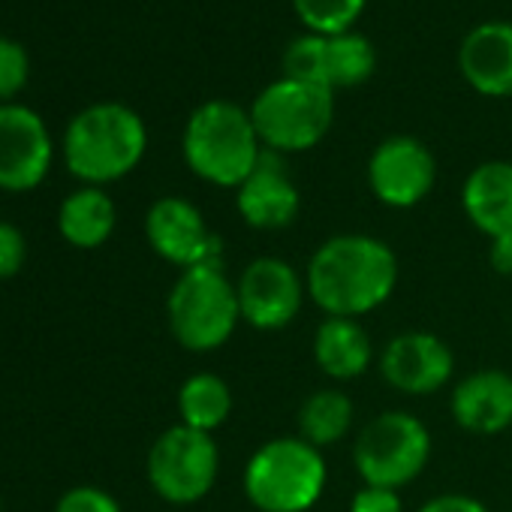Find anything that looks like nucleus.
Listing matches in <instances>:
<instances>
[{"instance_id":"obj_11","label":"nucleus","mask_w":512,"mask_h":512,"mask_svg":"<svg viewBox=\"0 0 512 512\" xmlns=\"http://www.w3.org/2000/svg\"><path fill=\"white\" fill-rule=\"evenodd\" d=\"M437 181L434 154L413 136L383 139L368 160L371 193L389 208L419 205Z\"/></svg>"},{"instance_id":"obj_8","label":"nucleus","mask_w":512,"mask_h":512,"mask_svg":"<svg viewBox=\"0 0 512 512\" xmlns=\"http://www.w3.org/2000/svg\"><path fill=\"white\" fill-rule=\"evenodd\" d=\"M220 452L211 434L190 425L163 431L148 452V479L154 491L169 503L202 500L217 479Z\"/></svg>"},{"instance_id":"obj_15","label":"nucleus","mask_w":512,"mask_h":512,"mask_svg":"<svg viewBox=\"0 0 512 512\" xmlns=\"http://www.w3.org/2000/svg\"><path fill=\"white\" fill-rule=\"evenodd\" d=\"M452 419L470 434H500L512 425V374L485 368L467 374L452 389Z\"/></svg>"},{"instance_id":"obj_16","label":"nucleus","mask_w":512,"mask_h":512,"mask_svg":"<svg viewBox=\"0 0 512 512\" xmlns=\"http://www.w3.org/2000/svg\"><path fill=\"white\" fill-rule=\"evenodd\" d=\"M458 70L482 97H512V25L485 22L458 49Z\"/></svg>"},{"instance_id":"obj_27","label":"nucleus","mask_w":512,"mask_h":512,"mask_svg":"<svg viewBox=\"0 0 512 512\" xmlns=\"http://www.w3.org/2000/svg\"><path fill=\"white\" fill-rule=\"evenodd\" d=\"M25 263V238L16 226L0 223V278H13Z\"/></svg>"},{"instance_id":"obj_9","label":"nucleus","mask_w":512,"mask_h":512,"mask_svg":"<svg viewBox=\"0 0 512 512\" xmlns=\"http://www.w3.org/2000/svg\"><path fill=\"white\" fill-rule=\"evenodd\" d=\"M235 293H238L241 320L247 326L260 332H278L299 317L308 290L299 272L287 260L260 256V260H253L241 272Z\"/></svg>"},{"instance_id":"obj_3","label":"nucleus","mask_w":512,"mask_h":512,"mask_svg":"<svg viewBox=\"0 0 512 512\" xmlns=\"http://www.w3.org/2000/svg\"><path fill=\"white\" fill-rule=\"evenodd\" d=\"M148 148L145 121L124 103L82 109L64 136L67 169L88 184H109L139 166Z\"/></svg>"},{"instance_id":"obj_5","label":"nucleus","mask_w":512,"mask_h":512,"mask_svg":"<svg viewBox=\"0 0 512 512\" xmlns=\"http://www.w3.org/2000/svg\"><path fill=\"white\" fill-rule=\"evenodd\" d=\"M335 118V91L278 79L256 94L250 106V121L263 148L278 154H299L323 142Z\"/></svg>"},{"instance_id":"obj_22","label":"nucleus","mask_w":512,"mask_h":512,"mask_svg":"<svg viewBox=\"0 0 512 512\" xmlns=\"http://www.w3.org/2000/svg\"><path fill=\"white\" fill-rule=\"evenodd\" d=\"M377 70V52L362 34H338L326 40V73L332 91H347L365 85Z\"/></svg>"},{"instance_id":"obj_18","label":"nucleus","mask_w":512,"mask_h":512,"mask_svg":"<svg viewBox=\"0 0 512 512\" xmlns=\"http://www.w3.org/2000/svg\"><path fill=\"white\" fill-rule=\"evenodd\" d=\"M314 359L332 380H356L371 365V338L350 317H326L314 335Z\"/></svg>"},{"instance_id":"obj_4","label":"nucleus","mask_w":512,"mask_h":512,"mask_svg":"<svg viewBox=\"0 0 512 512\" xmlns=\"http://www.w3.org/2000/svg\"><path fill=\"white\" fill-rule=\"evenodd\" d=\"M329 470L317 446L302 437H275L244 467V494L260 512H308L326 488Z\"/></svg>"},{"instance_id":"obj_6","label":"nucleus","mask_w":512,"mask_h":512,"mask_svg":"<svg viewBox=\"0 0 512 512\" xmlns=\"http://www.w3.org/2000/svg\"><path fill=\"white\" fill-rule=\"evenodd\" d=\"M241 320L235 284L217 266L184 269L169 293V329L184 350L211 353L223 347Z\"/></svg>"},{"instance_id":"obj_7","label":"nucleus","mask_w":512,"mask_h":512,"mask_svg":"<svg viewBox=\"0 0 512 512\" xmlns=\"http://www.w3.org/2000/svg\"><path fill=\"white\" fill-rule=\"evenodd\" d=\"M431 458V434L413 413L392 410L374 416L356 437L353 461L365 485L392 488L413 482Z\"/></svg>"},{"instance_id":"obj_30","label":"nucleus","mask_w":512,"mask_h":512,"mask_svg":"<svg viewBox=\"0 0 512 512\" xmlns=\"http://www.w3.org/2000/svg\"><path fill=\"white\" fill-rule=\"evenodd\" d=\"M488 263L497 275H512V238H494L491 241Z\"/></svg>"},{"instance_id":"obj_19","label":"nucleus","mask_w":512,"mask_h":512,"mask_svg":"<svg viewBox=\"0 0 512 512\" xmlns=\"http://www.w3.org/2000/svg\"><path fill=\"white\" fill-rule=\"evenodd\" d=\"M58 226L73 247H100L115 229V202L100 187H85L67 196Z\"/></svg>"},{"instance_id":"obj_13","label":"nucleus","mask_w":512,"mask_h":512,"mask_svg":"<svg viewBox=\"0 0 512 512\" xmlns=\"http://www.w3.org/2000/svg\"><path fill=\"white\" fill-rule=\"evenodd\" d=\"M383 380L404 395H431L452 380L455 356L443 338L431 332H401L380 356Z\"/></svg>"},{"instance_id":"obj_14","label":"nucleus","mask_w":512,"mask_h":512,"mask_svg":"<svg viewBox=\"0 0 512 512\" xmlns=\"http://www.w3.org/2000/svg\"><path fill=\"white\" fill-rule=\"evenodd\" d=\"M299 187L293 184L284 154L263 148L260 163L250 172V178L235 190V208L253 229H287L299 217Z\"/></svg>"},{"instance_id":"obj_29","label":"nucleus","mask_w":512,"mask_h":512,"mask_svg":"<svg viewBox=\"0 0 512 512\" xmlns=\"http://www.w3.org/2000/svg\"><path fill=\"white\" fill-rule=\"evenodd\" d=\"M419 512H488V506L467 494H440L431 497Z\"/></svg>"},{"instance_id":"obj_26","label":"nucleus","mask_w":512,"mask_h":512,"mask_svg":"<svg viewBox=\"0 0 512 512\" xmlns=\"http://www.w3.org/2000/svg\"><path fill=\"white\" fill-rule=\"evenodd\" d=\"M55 512H121V506L112 494L91 485H79L61 497Z\"/></svg>"},{"instance_id":"obj_1","label":"nucleus","mask_w":512,"mask_h":512,"mask_svg":"<svg viewBox=\"0 0 512 512\" xmlns=\"http://www.w3.org/2000/svg\"><path fill=\"white\" fill-rule=\"evenodd\" d=\"M398 284V260L374 235H335L308 263L305 290L326 317H362L377 311Z\"/></svg>"},{"instance_id":"obj_20","label":"nucleus","mask_w":512,"mask_h":512,"mask_svg":"<svg viewBox=\"0 0 512 512\" xmlns=\"http://www.w3.org/2000/svg\"><path fill=\"white\" fill-rule=\"evenodd\" d=\"M178 410H181V425L211 434L229 419L232 392L226 380H220L217 374H193L184 380L178 392Z\"/></svg>"},{"instance_id":"obj_2","label":"nucleus","mask_w":512,"mask_h":512,"mask_svg":"<svg viewBox=\"0 0 512 512\" xmlns=\"http://www.w3.org/2000/svg\"><path fill=\"white\" fill-rule=\"evenodd\" d=\"M184 160L193 175L214 187L238 190L260 163L263 142L250 121V109L232 100H208L187 118Z\"/></svg>"},{"instance_id":"obj_21","label":"nucleus","mask_w":512,"mask_h":512,"mask_svg":"<svg viewBox=\"0 0 512 512\" xmlns=\"http://www.w3.org/2000/svg\"><path fill=\"white\" fill-rule=\"evenodd\" d=\"M353 425V401L341 389H320L299 407V437L323 449L338 443Z\"/></svg>"},{"instance_id":"obj_12","label":"nucleus","mask_w":512,"mask_h":512,"mask_svg":"<svg viewBox=\"0 0 512 512\" xmlns=\"http://www.w3.org/2000/svg\"><path fill=\"white\" fill-rule=\"evenodd\" d=\"M52 166V136L43 118L16 103H0V190H31Z\"/></svg>"},{"instance_id":"obj_17","label":"nucleus","mask_w":512,"mask_h":512,"mask_svg":"<svg viewBox=\"0 0 512 512\" xmlns=\"http://www.w3.org/2000/svg\"><path fill=\"white\" fill-rule=\"evenodd\" d=\"M461 205L470 223L491 241L512 238V163H479L464 181Z\"/></svg>"},{"instance_id":"obj_10","label":"nucleus","mask_w":512,"mask_h":512,"mask_svg":"<svg viewBox=\"0 0 512 512\" xmlns=\"http://www.w3.org/2000/svg\"><path fill=\"white\" fill-rule=\"evenodd\" d=\"M145 232L151 247L163 260L193 269V266H217L223 260V241L208 232L202 211L181 199V196H163L151 205L145 217Z\"/></svg>"},{"instance_id":"obj_25","label":"nucleus","mask_w":512,"mask_h":512,"mask_svg":"<svg viewBox=\"0 0 512 512\" xmlns=\"http://www.w3.org/2000/svg\"><path fill=\"white\" fill-rule=\"evenodd\" d=\"M28 73H31L28 52L16 40L0 37V100L16 97L25 88Z\"/></svg>"},{"instance_id":"obj_23","label":"nucleus","mask_w":512,"mask_h":512,"mask_svg":"<svg viewBox=\"0 0 512 512\" xmlns=\"http://www.w3.org/2000/svg\"><path fill=\"white\" fill-rule=\"evenodd\" d=\"M368 0H293V10L311 34L338 37L353 31Z\"/></svg>"},{"instance_id":"obj_24","label":"nucleus","mask_w":512,"mask_h":512,"mask_svg":"<svg viewBox=\"0 0 512 512\" xmlns=\"http://www.w3.org/2000/svg\"><path fill=\"white\" fill-rule=\"evenodd\" d=\"M326 40L320 34H302L296 37L287 52H284V79L293 82H308V85H320L329 88V73H326ZM332 91V88H329Z\"/></svg>"},{"instance_id":"obj_28","label":"nucleus","mask_w":512,"mask_h":512,"mask_svg":"<svg viewBox=\"0 0 512 512\" xmlns=\"http://www.w3.org/2000/svg\"><path fill=\"white\" fill-rule=\"evenodd\" d=\"M350 512H404V503H401L398 491H392V488L365 485L362 491H356Z\"/></svg>"}]
</instances>
